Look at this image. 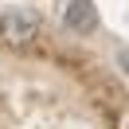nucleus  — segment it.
I'll return each instance as SVG.
<instances>
[{"label": "nucleus", "instance_id": "1", "mask_svg": "<svg viewBox=\"0 0 129 129\" xmlns=\"http://www.w3.org/2000/svg\"><path fill=\"white\" fill-rule=\"evenodd\" d=\"M39 35V12L35 8H8L0 16V39L8 47H27Z\"/></svg>", "mask_w": 129, "mask_h": 129}, {"label": "nucleus", "instance_id": "2", "mask_svg": "<svg viewBox=\"0 0 129 129\" xmlns=\"http://www.w3.org/2000/svg\"><path fill=\"white\" fill-rule=\"evenodd\" d=\"M98 4L94 0H67V8H63V27L71 35H94L98 31Z\"/></svg>", "mask_w": 129, "mask_h": 129}, {"label": "nucleus", "instance_id": "3", "mask_svg": "<svg viewBox=\"0 0 129 129\" xmlns=\"http://www.w3.org/2000/svg\"><path fill=\"white\" fill-rule=\"evenodd\" d=\"M113 59H117V71L129 78V47H117V55H113Z\"/></svg>", "mask_w": 129, "mask_h": 129}, {"label": "nucleus", "instance_id": "4", "mask_svg": "<svg viewBox=\"0 0 129 129\" xmlns=\"http://www.w3.org/2000/svg\"><path fill=\"white\" fill-rule=\"evenodd\" d=\"M125 129H129V117H125Z\"/></svg>", "mask_w": 129, "mask_h": 129}]
</instances>
